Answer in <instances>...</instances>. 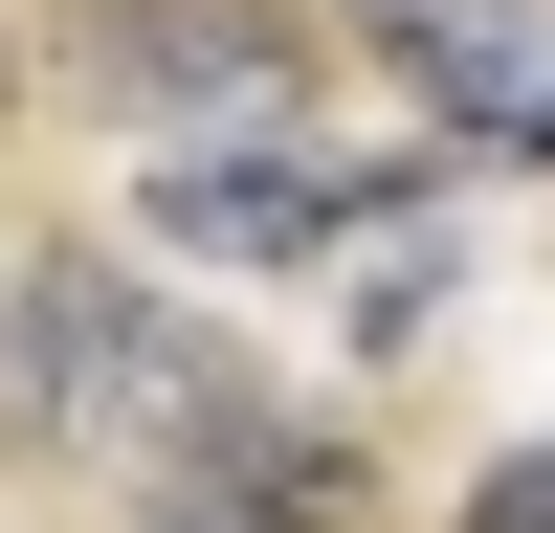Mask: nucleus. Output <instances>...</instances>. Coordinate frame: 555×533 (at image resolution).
<instances>
[{
    "instance_id": "2",
    "label": "nucleus",
    "mask_w": 555,
    "mask_h": 533,
    "mask_svg": "<svg viewBox=\"0 0 555 533\" xmlns=\"http://www.w3.org/2000/svg\"><path fill=\"white\" fill-rule=\"evenodd\" d=\"M67 89L112 133H289L311 112V23L289 0H67Z\"/></svg>"
},
{
    "instance_id": "5",
    "label": "nucleus",
    "mask_w": 555,
    "mask_h": 533,
    "mask_svg": "<svg viewBox=\"0 0 555 533\" xmlns=\"http://www.w3.org/2000/svg\"><path fill=\"white\" fill-rule=\"evenodd\" d=\"M444 533H555V444H512V467H467V511Z\"/></svg>"
},
{
    "instance_id": "1",
    "label": "nucleus",
    "mask_w": 555,
    "mask_h": 533,
    "mask_svg": "<svg viewBox=\"0 0 555 533\" xmlns=\"http://www.w3.org/2000/svg\"><path fill=\"white\" fill-rule=\"evenodd\" d=\"M245 400H267V378H245L178 289H133L112 245H0V467L156 489V467H201Z\"/></svg>"
},
{
    "instance_id": "3",
    "label": "nucleus",
    "mask_w": 555,
    "mask_h": 533,
    "mask_svg": "<svg viewBox=\"0 0 555 533\" xmlns=\"http://www.w3.org/2000/svg\"><path fill=\"white\" fill-rule=\"evenodd\" d=\"M400 200H423L400 156H334V133L289 112V133H178L133 222H156L178 266H356V245H378Z\"/></svg>"
},
{
    "instance_id": "6",
    "label": "nucleus",
    "mask_w": 555,
    "mask_h": 533,
    "mask_svg": "<svg viewBox=\"0 0 555 533\" xmlns=\"http://www.w3.org/2000/svg\"><path fill=\"white\" fill-rule=\"evenodd\" d=\"M0 89H23V44H0Z\"/></svg>"
},
{
    "instance_id": "4",
    "label": "nucleus",
    "mask_w": 555,
    "mask_h": 533,
    "mask_svg": "<svg viewBox=\"0 0 555 533\" xmlns=\"http://www.w3.org/2000/svg\"><path fill=\"white\" fill-rule=\"evenodd\" d=\"M133 533H356V444H334V422H289V400H245L201 467L133 489Z\"/></svg>"
}]
</instances>
